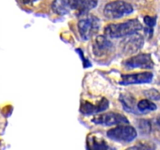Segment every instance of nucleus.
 <instances>
[{
  "label": "nucleus",
  "instance_id": "nucleus-1",
  "mask_svg": "<svg viewBox=\"0 0 160 150\" xmlns=\"http://www.w3.org/2000/svg\"><path fill=\"white\" fill-rule=\"evenodd\" d=\"M142 29V25L141 22L137 19H133L123 23L109 24L105 28L104 33L107 37L117 38L131 35Z\"/></svg>",
  "mask_w": 160,
  "mask_h": 150
},
{
  "label": "nucleus",
  "instance_id": "nucleus-2",
  "mask_svg": "<svg viewBox=\"0 0 160 150\" xmlns=\"http://www.w3.org/2000/svg\"><path fill=\"white\" fill-rule=\"evenodd\" d=\"M132 12L133 6L130 3L120 0L110 2L106 4L103 11L105 17L110 20L120 18Z\"/></svg>",
  "mask_w": 160,
  "mask_h": 150
},
{
  "label": "nucleus",
  "instance_id": "nucleus-3",
  "mask_svg": "<svg viewBox=\"0 0 160 150\" xmlns=\"http://www.w3.org/2000/svg\"><path fill=\"white\" fill-rule=\"evenodd\" d=\"M107 136L119 142H131L137 137V131L130 125H120L108 131Z\"/></svg>",
  "mask_w": 160,
  "mask_h": 150
},
{
  "label": "nucleus",
  "instance_id": "nucleus-4",
  "mask_svg": "<svg viewBox=\"0 0 160 150\" xmlns=\"http://www.w3.org/2000/svg\"><path fill=\"white\" fill-rule=\"evenodd\" d=\"M99 29V20L94 16H88L78 22V31L84 40L93 37Z\"/></svg>",
  "mask_w": 160,
  "mask_h": 150
},
{
  "label": "nucleus",
  "instance_id": "nucleus-5",
  "mask_svg": "<svg viewBox=\"0 0 160 150\" xmlns=\"http://www.w3.org/2000/svg\"><path fill=\"white\" fill-rule=\"evenodd\" d=\"M92 121L97 124H103L106 126L129 123L128 118L124 115L116 113V112H106V113L100 114L94 117Z\"/></svg>",
  "mask_w": 160,
  "mask_h": 150
},
{
  "label": "nucleus",
  "instance_id": "nucleus-6",
  "mask_svg": "<svg viewBox=\"0 0 160 150\" xmlns=\"http://www.w3.org/2000/svg\"><path fill=\"white\" fill-rule=\"evenodd\" d=\"M124 65L128 68H142L152 69L154 67V62L151 57V55L143 53L138 56H132L124 62Z\"/></svg>",
  "mask_w": 160,
  "mask_h": 150
},
{
  "label": "nucleus",
  "instance_id": "nucleus-7",
  "mask_svg": "<svg viewBox=\"0 0 160 150\" xmlns=\"http://www.w3.org/2000/svg\"><path fill=\"white\" fill-rule=\"evenodd\" d=\"M128 36L129 37L122 42V50L127 54H133L143 46L144 39L141 34L136 33Z\"/></svg>",
  "mask_w": 160,
  "mask_h": 150
},
{
  "label": "nucleus",
  "instance_id": "nucleus-8",
  "mask_svg": "<svg viewBox=\"0 0 160 150\" xmlns=\"http://www.w3.org/2000/svg\"><path fill=\"white\" fill-rule=\"evenodd\" d=\"M153 74L151 72L134 73V74H124L121 76L120 84L128 85L134 84H145L152 81Z\"/></svg>",
  "mask_w": 160,
  "mask_h": 150
},
{
  "label": "nucleus",
  "instance_id": "nucleus-9",
  "mask_svg": "<svg viewBox=\"0 0 160 150\" xmlns=\"http://www.w3.org/2000/svg\"><path fill=\"white\" fill-rule=\"evenodd\" d=\"M113 49L112 42L104 36H98L95 40L93 45V51L95 56H104Z\"/></svg>",
  "mask_w": 160,
  "mask_h": 150
},
{
  "label": "nucleus",
  "instance_id": "nucleus-10",
  "mask_svg": "<svg viewBox=\"0 0 160 150\" xmlns=\"http://www.w3.org/2000/svg\"><path fill=\"white\" fill-rule=\"evenodd\" d=\"M108 107H109V102L106 98H102L97 105H94L88 101L82 102L80 110L82 113L89 115V114L102 112L107 109Z\"/></svg>",
  "mask_w": 160,
  "mask_h": 150
},
{
  "label": "nucleus",
  "instance_id": "nucleus-11",
  "mask_svg": "<svg viewBox=\"0 0 160 150\" xmlns=\"http://www.w3.org/2000/svg\"><path fill=\"white\" fill-rule=\"evenodd\" d=\"M70 9L79 13H84L97 6V0H68Z\"/></svg>",
  "mask_w": 160,
  "mask_h": 150
},
{
  "label": "nucleus",
  "instance_id": "nucleus-12",
  "mask_svg": "<svg viewBox=\"0 0 160 150\" xmlns=\"http://www.w3.org/2000/svg\"><path fill=\"white\" fill-rule=\"evenodd\" d=\"M91 137L88 138V145L89 148L93 149H108L109 147L106 144V141L102 138L98 137L95 134H91Z\"/></svg>",
  "mask_w": 160,
  "mask_h": 150
},
{
  "label": "nucleus",
  "instance_id": "nucleus-13",
  "mask_svg": "<svg viewBox=\"0 0 160 150\" xmlns=\"http://www.w3.org/2000/svg\"><path fill=\"white\" fill-rule=\"evenodd\" d=\"M53 11L59 15H65L70 11L68 0H54L52 5Z\"/></svg>",
  "mask_w": 160,
  "mask_h": 150
},
{
  "label": "nucleus",
  "instance_id": "nucleus-14",
  "mask_svg": "<svg viewBox=\"0 0 160 150\" xmlns=\"http://www.w3.org/2000/svg\"><path fill=\"white\" fill-rule=\"evenodd\" d=\"M138 109L140 112H145L147 111L156 110L157 109V106L151 100L142 99L138 103Z\"/></svg>",
  "mask_w": 160,
  "mask_h": 150
},
{
  "label": "nucleus",
  "instance_id": "nucleus-15",
  "mask_svg": "<svg viewBox=\"0 0 160 150\" xmlns=\"http://www.w3.org/2000/svg\"><path fill=\"white\" fill-rule=\"evenodd\" d=\"M144 93H145V96L149 98L150 100H156V101L160 100V93L159 91L156 90V89H148V90L145 91Z\"/></svg>",
  "mask_w": 160,
  "mask_h": 150
},
{
  "label": "nucleus",
  "instance_id": "nucleus-16",
  "mask_svg": "<svg viewBox=\"0 0 160 150\" xmlns=\"http://www.w3.org/2000/svg\"><path fill=\"white\" fill-rule=\"evenodd\" d=\"M139 127H140V129L142 130L144 132L149 133L150 131H151V124H150L148 120H141L140 123H139Z\"/></svg>",
  "mask_w": 160,
  "mask_h": 150
},
{
  "label": "nucleus",
  "instance_id": "nucleus-17",
  "mask_svg": "<svg viewBox=\"0 0 160 150\" xmlns=\"http://www.w3.org/2000/svg\"><path fill=\"white\" fill-rule=\"evenodd\" d=\"M144 22L148 28H153L156 23V18L150 16H146L144 17Z\"/></svg>",
  "mask_w": 160,
  "mask_h": 150
},
{
  "label": "nucleus",
  "instance_id": "nucleus-18",
  "mask_svg": "<svg viewBox=\"0 0 160 150\" xmlns=\"http://www.w3.org/2000/svg\"><path fill=\"white\" fill-rule=\"evenodd\" d=\"M20 1H21L23 3H24V4H29V3L34 2H35L36 0H20Z\"/></svg>",
  "mask_w": 160,
  "mask_h": 150
},
{
  "label": "nucleus",
  "instance_id": "nucleus-19",
  "mask_svg": "<svg viewBox=\"0 0 160 150\" xmlns=\"http://www.w3.org/2000/svg\"><path fill=\"white\" fill-rule=\"evenodd\" d=\"M156 123H157V124L160 127V116H159V117L156 118Z\"/></svg>",
  "mask_w": 160,
  "mask_h": 150
}]
</instances>
